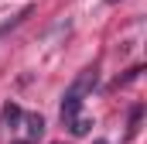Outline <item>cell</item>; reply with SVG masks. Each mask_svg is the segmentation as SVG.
I'll return each mask as SVG.
<instances>
[{"label":"cell","mask_w":147,"mask_h":144,"mask_svg":"<svg viewBox=\"0 0 147 144\" xmlns=\"http://www.w3.org/2000/svg\"><path fill=\"white\" fill-rule=\"evenodd\" d=\"M96 79H99V72H96V69H82L79 75H75V82L65 89V100H62V120H65V124H69L72 117H79L86 96L96 89Z\"/></svg>","instance_id":"obj_1"},{"label":"cell","mask_w":147,"mask_h":144,"mask_svg":"<svg viewBox=\"0 0 147 144\" xmlns=\"http://www.w3.org/2000/svg\"><path fill=\"white\" fill-rule=\"evenodd\" d=\"M45 137V117L41 113H21V144H38Z\"/></svg>","instance_id":"obj_2"},{"label":"cell","mask_w":147,"mask_h":144,"mask_svg":"<svg viewBox=\"0 0 147 144\" xmlns=\"http://www.w3.org/2000/svg\"><path fill=\"white\" fill-rule=\"evenodd\" d=\"M17 124H21V107H17V103H3V110H0V127L10 130V127H17Z\"/></svg>","instance_id":"obj_3"},{"label":"cell","mask_w":147,"mask_h":144,"mask_svg":"<svg viewBox=\"0 0 147 144\" xmlns=\"http://www.w3.org/2000/svg\"><path fill=\"white\" fill-rule=\"evenodd\" d=\"M89 127H92V120H89V117H82V113L69 120V130H72V137H86V134H89Z\"/></svg>","instance_id":"obj_4"},{"label":"cell","mask_w":147,"mask_h":144,"mask_svg":"<svg viewBox=\"0 0 147 144\" xmlns=\"http://www.w3.org/2000/svg\"><path fill=\"white\" fill-rule=\"evenodd\" d=\"M140 113H144V110H140V107H134V113H130V130H127V137H134V134L140 130Z\"/></svg>","instance_id":"obj_5"},{"label":"cell","mask_w":147,"mask_h":144,"mask_svg":"<svg viewBox=\"0 0 147 144\" xmlns=\"http://www.w3.org/2000/svg\"><path fill=\"white\" fill-rule=\"evenodd\" d=\"M106 3H116V0H106Z\"/></svg>","instance_id":"obj_6"},{"label":"cell","mask_w":147,"mask_h":144,"mask_svg":"<svg viewBox=\"0 0 147 144\" xmlns=\"http://www.w3.org/2000/svg\"><path fill=\"white\" fill-rule=\"evenodd\" d=\"M96 144H106V141H96Z\"/></svg>","instance_id":"obj_7"},{"label":"cell","mask_w":147,"mask_h":144,"mask_svg":"<svg viewBox=\"0 0 147 144\" xmlns=\"http://www.w3.org/2000/svg\"><path fill=\"white\" fill-rule=\"evenodd\" d=\"M55 144H62V141H55Z\"/></svg>","instance_id":"obj_8"}]
</instances>
